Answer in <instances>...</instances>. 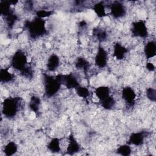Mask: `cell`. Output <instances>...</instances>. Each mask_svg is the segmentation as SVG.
Instances as JSON below:
<instances>
[{"instance_id":"7402d4cb","label":"cell","mask_w":156,"mask_h":156,"mask_svg":"<svg viewBox=\"0 0 156 156\" xmlns=\"http://www.w3.org/2000/svg\"><path fill=\"white\" fill-rule=\"evenodd\" d=\"M99 103L102 108H104L105 110H110L115 107L116 101L113 96L110 95L104 100L99 102Z\"/></svg>"},{"instance_id":"ac0fdd59","label":"cell","mask_w":156,"mask_h":156,"mask_svg":"<svg viewBox=\"0 0 156 156\" xmlns=\"http://www.w3.org/2000/svg\"><path fill=\"white\" fill-rule=\"evenodd\" d=\"M74 65L75 67L77 69L82 70L84 73L88 72L90 67V63H89V62L83 57H77L75 61Z\"/></svg>"},{"instance_id":"e0dca14e","label":"cell","mask_w":156,"mask_h":156,"mask_svg":"<svg viewBox=\"0 0 156 156\" xmlns=\"http://www.w3.org/2000/svg\"><path fill=\"white\" fill-rule=\"evenodd\" d=\"M0 79L2 83H9L15 79V75L11 73L8 68L4 67L0 69Z\"/></svg>"},{"instance_id":"3957f363","label":"cell","mask_w":156,"mask_h":156,"mask_svg":"<svg viewBox=\"0 0 156 156\" xmlns=\"http://www.w3.org/2000/svg\"><path fill=\"white\" fill-rule=\"evenodd\" d=\"M20 97H8L4 99L2 104V113L8 119L13 118L18 112L21 104Z\"/></svg>"},{"instance_id":"8992f818","label":"cell","mask_w":156,"mask_h":156,"mask_svg":"<svg viewBox=\"0 0 156 156\" xmlns=\"http://www.w3.org/2000/svg\"><path fill=\"white\" fill-rule=\"evenodd\" d=\"M131 32L135 37L141 38H147L149 35V32L146 25V21L139 20L133 22L132 23Z\"/></svg>"},{"instance_id":"6da1fadb","label":"cell","mask_w":156,"mask_h":156,"mask_svg":"<svg viewBox=\"0 0 156 156\" xmlns=\"http://www.w3.org/2000/svg\"><path fill=\"white\" fill-rule=\"evenodd\" d=\"M10 66L15 70L21 73V74L26 77H32V71L29 66L27 57L24 51L20 49L16 51L10 59Z\"/></svg>"},{"instance_id":"4fadbf2b","label":"cell","mask_w":156,"mask_h":156,"mask_svg":"<svg viewBox=\"0 0 156 156\" xmlns=\"http://www.w3.org/2000/svg\"><path fill=\"white\" fill-rule=\"evenodd\" d=\"M60 60L59 57L55 54H52L48 57L46 64L48 71L50 72L55 71L60 66Z\"/></svg>"},{"instance_id":"2e32d148","label":"cell","mask_w":156,"mask_h":156,"mask_svg":"<svg viewBox=\"0 0 156 156\" xmlns=\"http://www.w3.org/2000/svg\"><path fill=\"white\" fill-rule=\"evenodd\" d=\"M61 141L62 138L57 137L52 138L47 144L48 149L52 153L60 152L62 151Z\"/></svg>"},{"instance_id":"5b68a950","label":"cell","mask_w":156,"mask_h":156,"mask_svg":"<svg viewBox=\"0 0 156 156\" xmlns=\"http://www.w3.org/2000/svg\"><path fill=\"white\" fill-rule=\"evenodd\" d=\"M55 77L62 85H63L68 90L76 89L80 85L78 79L73 73L58 74Z\"/></svg>"},{"instance_id":"4316f807","label":"cell","mask_w":156,"mask_h":156,"mask_svg":"<svg viewBox=\"0 0 156 156\" xmlns=\"http://www.w3.org/2000/svg\"><path fill=\"white\" fill-rule=\"evenodd\" d=\"M146 94L147 98L151 101L155 102L156 101V91L154 88L152 87H149L146 89Z\"/></svg>"},{"instance_id":"9a60e30c","label":"cell","mask_w":156,"mask_h":156,"mask_svg":"<svg viewBox=\"0 0 156 156\" xmlns=\"http://www.w3.org/2000/svg\"><path fill=\"white\" fill-rule=\"evenodd\" d=\"M94 93L99 101L101 102L110 95V90L107 86H100L95 88Z\"/></svg>"},{"instance_id":"603a6c76","label":"cell","mask_w":156,"mask_h":156,"mask_svg":"<svg viewBox=\"0 0 156 156\" xmlns=\"http://www.w3.org/2000/svg\"><path fill=\"white\" fill-rule=\"evenodd\" d=\"M75 90L77 95L79 97L83 98V99H87L91 95V93L89 89L87 87L82 86L80 85L77 87Z\"/></svg>"},{"instance_id":"9c48e42d","label":"cell","mask_w":156,"mask_h":156,"mask_svg":"<svg viewBox=\"0 0 156 156\" xmlns=\"http://www.w3.org/2000/svg\"><path fill=\"white\" fill-rule=\"evenodd\" d=\"M121 97L127 105L132 107L135 103L136 94L132 87L127 86L122 88L121 91Z\"/></svg>"},{"instance_id":"484cf974","label":"cell","mask_w":156,"mask_h":156,"mask_svg":"<svg viewBox=\"0 0 156 156\" xmlns=\"http://www.w3.org/2000/svg\"><path fill=\"white\" fill-rule=\"evenodd\" d=\"M53 13H54L53 10H46L44 9H40L36 11L35 15L38 18L44 19L45 18L51 16Z\"/></svg>"},{"instance_id":"ba28073f","label":"cell","mask_w":156,"mask_h":156,"mask_svg":"<svg viewBox=\"0 0 156 156\" xmlns=\"http://www.w3.org/2000/svg\"><path fill=\"white\" fill-rule=\"evenodd\" d=\"M110 14L115 19L124 17L127 13V9L123 4L119 1H114L110 5Z\"/></svg>"},{"instance_id":"44dd1931","label":"cell","mask_w":156,"mask_h":156,"mask_svg":"<svg viewBox=\"0 0 156 156\" xmlns=\"http://www.w3.org/2000/svg\"><path fill=\"white\" fill-rule=\"evenodd\" d=\"M41 99L38 96L33 95L30 97L29 103V107L31 111H32L35 114H38Z\"/></svg>"},{"instance_id":"83f0119b","label":"cell","mask_w":156,"mask_h":156,"mask_svg":"<svg viewBox=\"0 0 156 156\" xmlns=\"http://www.w3.org/2000/svg\"><path fill=\"white\" fill-rule=\"evenodd\" d=\"M146 68L149 71H154L155 69L154 65L152 62H146Z\"/></svg>"},{"instance_id":"d6986e66","label":"cell","mask_w":156,"mask_h":156,"mask_svg":"<svg viewBox=\"0 0 156 156\" xmlns=\"http://www.w3.org/2000/svg\"><path fill=\"white\" fill-rule=\"evenodd\" d=\"M93 9L98 17L100 18H104L107 15V13L105 12V5L102 1L95 3L93 5Z\"/></svg>"},{"instance_id":"5bb4252c","label":"cell","mask_w":156,"mask_h":156,"mask_svg":"<svg viewBox=\"0 0 156 156\" xmlns=\"http://www.w3.org/2000/svg\"><path fill=\"white\" fill-rule=\"evenodd\" d=\"M143 52L146 60L154 58L156 55V44L154 41L147 42L143 48Z\"/></svg>"},{"instance_id":"277c9868","label":"cell","mask_w":156,"mask_h":156,"mask_svg":"<svg viewBox=\"0 0 156 156\" xmlns=\"http://www.w3.org/2000/svg\"><path fill=\"white\" fill-rule=\"evenodd\" d=\"M43 80L44 94L48 98H51L58 93L62 84L55 76L53 77L46 73H44Z\"/></svg>"},{"instance_id":"ffe728a7","label":"cell","mask_w":156,"mask_h":156,"mask_svg":"<svg viewBox=\"0 0 156 156\" xmlns=\"http://www.w3.org/2000/svg\"><path fill=\"white\" fill-rule=\"evenodd\" d=\"M18 151V146L15 141H9L4 147L3 152L7 156H12Z\"/></svg>"},{"instance_id":"7a4b0ae2","label":"cell","mask_w":156,"mask_h":156,"mask_svg":"<svg viewBox=\"0 0 156 156\" xmlns=\"http://www.w3.org/2000/svg\"><path fill=\"white\" fill-rule=\"evenodd\" d=\"M46 21L35 16L32 20H26L24 27L27 30L29 37L37 39L46 34L47 29L45 26Z\"/></svg>"},{"instance_id":"7c38bea8","label":"cell","mask_w":156,"mask_h":156,"mask_svg":"<svg viewBox=\"0 0 156 156\" xmlns=\"http://www.w3.org/2000/svg\"><path fill=\"white\" fill-rule=\"evenodd\" d=\"M129 52V49L121 43L116 42L113 47V56L117 60L124 59Z\"/></svg>"},{"instance_id":"d4e9b609","label":"cell","mask_w":156,"mask_h":156,"mask_svg":"<svg viewBox=\"0 0 156 156\" xmlns=\"http://www.w3.org/2000/svg\"><path fill=\"white\" fill-rule=\"evenodd\" d=\"M116 153L121 155L128 156L132 153V148L129 144H124L119 146L116 149Z\"/></svg>"},{"instance_id":"30bf717a","label":"cell","mask_w":156,"mask_h":156,"mask_svg":"<svg viewBox=\"0 0 156 156\" xmlns=\"http://www.w3.org/2000/svg\"><path fill=\"white\" fill-rule=\"evenodd\" d=\"M81 147L73 133H71L67 138V144L65 152L68 155H74L80 151Z\"/></svg>"},{"instance_id":"8fae6325","label":"cell","mask_w":156,"mask_h":156,"mask_svg":"<svg viewBox=\"0 0 156 156\" xmlns=\"http://www.w3.org/2000/svg\"><path fill=\"white\" fill-rule=\"evenodd\" d=\"M147 135L148 133L146 131L132 132L129 136L127 144L135 146H140L144 143V138Z\"/></svg>"},{"instance_id":"52a82bcc","label":"cell","mask_w":156,"mask_h":156,"mask_svg":"<svg viewBox=\"0 0 156 156\" xmlns=\"http://www.w3.org/2000/svg\"><path fill=\"white\" fill-rule=\"evenodd\" d=\"M108 53L105 49L101 45H99L94 61V65L99 68H104L108 63Z\"/></svg>"},{"instance_id":"cb8c5ba5","label":"cell","mask_w":156,"mask_h":156,"mask_svg":"<svg viewBox=\"0 0 156 156\" xmlns=\"http://www.w3.org/2000/svg\"><path fill=\"white\" fill-rule=\"evenodd\" d=\"M93 35L99 42H102L105 41L107 37V33L104 30L101 28H94L93 30Z\"/></svg>"}]
</instances>
